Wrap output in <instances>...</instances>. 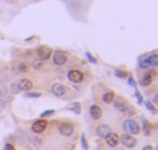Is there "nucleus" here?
<instances>
[{
    "label": "nucleus",
    "instance_id": "obj_1",
    "mask_svg": "<svg viewBox=\"0 0 158 150\" xmlns=\"http://www.w3.org/2000/svg\"><path fill=\"white\" fill-rule=\"evenodd\" d=\"M112 106H114V109L115 110H118L120 113H123V115H126L127 118H132L137 112H135V109L131 106V103L127 101V98H124V97H121V95H115V98L112 101Z\"/></svg>",
    "mask_w": 158,
    "mask_h": 150
},
{
    "label": "nucleus",
    "instance_id": "obj_2",
    "mask_svg": "<svg viewBox=\"0 0 158 150\" xmlns=\"http://www.w3.org/2000/svg\"><path fill=\"white\" fill-rule=\"evenodd\" d=\"M121 127H123V132L127 133V135H134L135 136V135H140L141 133V127H140V124L134 118H126L123 121Z\"/></svg>",
    "mask_w": 158,
    "mask_h": 150
},
{
    "label": "nucleus",
    "instance_id": "obj_3",
    "mask_svg": "<svg viewBox=\"0 0 158 150\" xmlns=\"http://www.w3.org/2000/svg\"><path fill=\"white\" fill-rule=\"evenodd\" d=\"M51 60H52L54 66L57 67H61L68 63L69 60V55L66 51H61V49H57V51H52V55H51Z\"/></svg>",
    "mask_w": 158,
    "mask_h": 150
},
{
    "label": "nucleus",
    "instance_id": "obj_4",
    "mask_svg": "<svg viewBox=\"0 0 158 150\" xmlns=\"http://www.w3.org/2000/svg\"><path fill=\"white\" fill-rule=\"evenodd\" d=\"M66 77H68V80H69L71 83H74V84H80V83L85 81V74H83V71H81V69H77V67L69 69L68 74H66Z\"/></svg>",
    "mask_w": 158,
    "mask_h": 150
},
{
    "label": "nucleus",
    "instance_id": "obj_5",
    "mask_svg": "<svg viewBox=\"0 0 158 150\" xmlns=\"http://www.w3.org/2000/svg\"><path fill=\"white\" fill-rule=\"evenodd\" d=\"M157 78V71L155 69H152V71H146L141 77H140V80H138V83H140V86L141 87H149L152 83H154V80Z\"/></svg>",
    "mask_w": 158,
    "mask_h": 150
},
{
    "label": "nucleus",
    "instance_id": "obj_6",
    "mask_svg": "<svg viewBox=\"0 0 158 150\" xmlns=\"http://www.w3.org/2000/svg\"><path fill=\"white\" fill-rule=\"evenodd\" d=\"M58 132L61 136H72L74 132H75V124L72 121H61L58 123Z\"/></svg>",
    "mask_w": 158,
    "mask_h": 150
},
{
    "label": "nucleus",
    "instance_id": "obj_7",
    "mask_svg": "<svg viewBox=\"0 0 158 150\" xmlns=\"http://www.w3.org/2000/svg\"><path fill=\"white\" fill-rule=\"evenodd\" d=\"M48 127H49V123H48L45 118H39V120H35V121L32 123L31 130H32V133H35V135H42V133H45V132L48 130Z\"/></svg>",
    "mask_w": 158,
    "mask_h": 150
},
{
    "label": "nucleus",
    "instance_id": "obj_8",
    "mask_svg": "<svg viewBox=\"0 0 158 150\" xmlns=\"http://www.w3.org/2000/svg\"><path fill=\"white\" fill-rule=\"evenodd\" d=\"M120 143L123 144V147L126 149H135L137 144H138V140L134 136V135H127V133H123L120 136Z\"/></svg>",
    "mask_w": 158,
    "mask_h": 150
},
{
    "label": "nucleus",
    "instance_id": "obj_9",
    "mask_svg": "<svg viewBox=\"0 0 158 150\" xmlns=\"http://www.w3.org/2000/svg\"><path fill=\"white\" fill-rule=\"evenodd\" d=\"M51 94H52L54 97L63 98V97H66L69 94V87H66L61 83H54L52 86H51Z\"/></svg>",
    "mask_w": 158,
    "mask_h": 150
},
{
    "label": "nucleus",
    "instance_id": "obj_10",
    "mask_svg": "<svg viewBox=\"0 0 158 150\" xmlns=\"http://www.w3.org/2000/svg\"><path fill=\"white\" fill-rule=\"evenodd\" d=\"M35 55H37V58L39 60H42V61H48V60H51V55H52V49L49 48V46H39L37 49H35Z\"/></svg>",
    "mask_w": 158,
    "mask_h": 150
},
{
    "label": "nucleus",
    "instance_id": "obj_11",
    "mask_svg": "<svg viewBox=\"0 0 158 150\" xmlns=\"http://www.w3.org/2000/svg\"><path fill=\"white\" fill-rule=\"evenodd\" d=\"M89 116H91V120H94V121L102 120V116H103V109H102L98 104L92 103V104L89 106Z\"/></svg>",
    "mask_w": 158,
    "mask_h": 150
},
{
    "label": "nucleus",
    "instance_id": "obj_12",
    "mask_svg": "<svg viewBox=\"0 0 158 150\" xmlns=\"http://www.w3.org/2000/svg\"><path fill=\"white\" fill-rule=\"evenodd\" d=\"M110 132H112V129H110V126L106 124V123H100V124L95 127V130H94V133H95L98 138H103V140H105Z\"/></svg>",
    "mask_w": 158,
    "mask_h": 150
},
{
    "label": "nucleus",
    "instance_id": "obj_13",
    "mask_svg": "<svg viewBox=\"0 0 158 150\" xmlns=\"http://www.w3.org/2000/svg\"><path fill=\"white\" fill-rule=\"evenodd\" d=\"M105 143L109 149H115V147L120 144V135L115 133V132H110V133L105 138Z\"/></svg>",
    "mask_w": 158,
    "mask_h": 150
},
{
    "label": "nucleus",
    "instance_id": "obj_14",
    "mask_svg": "<svg viewBox=\"0 0 158 150\" xmlns=\"http://www.w3.org/2000/svg\"><path fill=\"white\" fill-rule=\"evenodd\" d=\"M12 71L15 74H26L31 71V66L26 61H14L12 63Z\"/></svg>",
    "mask_w": 158,
    "mask_h": 150
},
{
    "label": "nucleus",
    "instance_id": "obj_15",
    "mask_svg": "<svg viewBox=\"0 0 158 150\" xmlns=\"http://www.w3.org/2000/svg\"><path fill=\"white\" fill-rule=\"evenodd\" d=\"M115 98V92L112 91V89H103V92L100 94V101L103 103V104H112V101Z\"/></svg>",
    "mask_w": 158,
    "mask_h": 150
},
{
    "label": "nucleus",
    "instance_id": "obj_16",
    "mask_svg": "<svg viewBox=\"0 0 158 150\" xmlns=\"http://www.w3.org/2000/svg\"><path fill=\"white\" fill-rule=\"evenodd\" d=\"M17 84H19L20 91H25V92L32 91V87H34V83H32V80H29V78H22V80L17 81Z\"/></svg>",
    "mask_w": 158,
    "mask_h": 150
},
{
    "label": "nucleus",
    "instance_id": "obj_17",
    "mask_svg": "<svg viewBox=\"0 0 158 150\" xmlns=\"http://www.w3.org/2000/svg\"><path fill=\"white\" fill-rule=\"evenodd\" d=\"M138 67H140V69H143V71H148V69H151V66H149V58H148V54H143V55H140V58H138Z\"/></svg>",
    "mask_w": 158,
    "mask_h": 150
},
{
    "label": "nucleus",
    "instance_id": "obj_18",
    "mask_svg": "<svg viewBox=\"0 0 158 150\" xmlns=\"http://www.w3.org/2000/svg\"><path fill=\"white\" fill-rule=\"evenodd\" d=\"M141 121H143V129H141V132H143L146 136H151V135H152V129H154V126H152L144 116H141Z\"/></svg>",
    "mask_w": 158,
    "mask_h": 150
},
{
    "label": "nucleus",
    "instance_id": "obj_19",
    "mask_svg": "<svg viewBox=\"0 0 158 150\" xmlns=\"http://www.w3.org/2000/svg\"><path fill=\"white\" fill-rule=\"evenodd\" d=\"M148 58H149V66H151L152 69H157L158 67V52L148 54Z\"/></svg>",
    "mask_w": 158,
    "mask_h": 150
},
{
    "label": "nucleus",
    "instance_id": "obj_20",
    "mask_svg": "<svg viewBox=\"0 0 158 150\" xmlns=\"http://www.w3.org/2000/svg\"><path fill=\"white\" fill-rule=\"evenodd\" d=\"M68 109L69 110H72L74 113H77V115H80L81 113V106H80V103H72V104H69L68 106Z\"/></svg>",
    "mask_w": 158,
    "mask_h": 150
},
{
    "label": "nucleus",
    "instance_id": "obj_21",
    "mask_svg": "<svg viewBox=\"0 0 158 150\" xmlns=\"http://www.w3.org/2000/svg\"><path fill=\"white\" fill-rule=\"evenodd\" d=\"M32 67H34V69H37V71H40V69H43V67H45V61H42V60H39V58H37V60H34V61H32Z\"/></svg>",
    "mask_w": 158,
    "mask_h": 150
},
{
    "label": "nucleus",
    "instance_id": "obj_22",
    "mask_svg": "<svg viewBox=\"0 0 158 150\" xmlns=\"http://www.w3.org/2000/svg\"><path fill=\"white\" fill-rule=\"evenodd\" d=\"M115 75H117L118 78H127V77H129V72H126V71H123V69H117V71H115Z\"/></svg>",
    "mask_w": 158,
    "mask_h": 150
},
{
    "label": "nucleus",
    "instance_id": "obj_23",
    "mask_svg": "<svg viewBox=\"0 0 158 150\" xmlns=\"http://www.w3.org/2000/svg\"><path fill=\"white\" fill-rule=\"evenodd\" d=\"M25 97H28V98H40V97H42V94H40V92L28 91V92H25Z\"/></svg>",
    "mask_w": 158,
    "mask_h": 150
},
{
    "label": "nucleus",
    "instance_id": "obj_24",
    "mask_svg": "<svg viewBox=\"0 0 158 150\" xmlns=\"http://www.w3.org/2000/svg\"><path fill=\"white\" fill-rule=\"evenodd\" d=\"M144 106H146V107H148V109H149L152 113H157V112H158L157 107L154 106V103H152V101H144Z\"/></svg>",
    "mask_w": 158,
    "mask_h": 150
},
{
    "label": "nucleus",
    "instance_id": "obj_25",
    "mask_svg": "<svg viewBox=\"0 0 158 150\" xmlns=\"http://www.w3.org/2000/svg\"><path fill=\"white\" fill-rule=\"evenodd\" d=\"M54 113H55V110H45V112H42V115H40V118H49V116H52Z\"/></svg>",
    "mask_w": 158,
    "mask_h": 150
},
{
    "label": "nucleus",
    "instance_id": "obj_26",
    "mask_svg": "<svg viewBox=\"0 0 158 150\" xmlns=\"http://www.w3.org/2000/svg\"><path fill=\"white\" fill-rule=\"evenodd\" d=\"M9 91H11L12 94H19V92H20V87H19L17 83H12V84L9 86Z\"/></svg>",
    "mask_w": 158,
    "mask_h": 150
},
{
    "label": "nucleus",
    "instance_id": "obj_27",
    "mask_svg": "<svg viewBox=\"0 0 158 150\" xmlns=\"http://www.w3.org/2000/svg\"><path fill=\"white\" fill-rule=\"evenodd\" d=\"M8 91L6 89H0V101H6L8 100Z\"/></svg>",
    "mask_w": 158,
    "mask_h": 150
},
{
    "label": "nucleus",
    "instance_id": "obj_28",
    "mask_svg": "<svg viewBox=\"0 0 158 150\" xmlns=\"http://www.w3.org/2000/svg\"><path fill=\"white\" fill-rule=\"evenodd\" d=\"M80 140H81V146H83V150H88V149H89V146H88V141H86V136H85V135H81V138H80Z\"/></svg>",
    "mask_w": 158,
    "mask_h": 150
},
{
    "label": "nucleus",
    "instance_id": "obj_29",
    "mask_svg": "<svg viewBox=\"0 0 158 150\" xmlns=\"http://www.w3.org/2000/svg\"><path fill=\"white\" fill-rule=\"evenodd\" d=\"M86 57H88V60H89L91 63L97 64V58H95V57H92V54H91V52H86Z\"/></svg>",
    "mask_w": 158,
    "mask_h": 150
},
{
    "label": "nucleus",
    "instance_id": "obj_30",
    "mask_svg": "<svg viewBox=\"0 0 158 150\" xmlns=\"http://www.w3.org/2000/svg\"><path fill=\"white\" fill-rule=\"evenodd\" d=\"M127 83H129V86H132V87H135V86H137V83H135V80H134V78H132L131 75L127 77Z\"/></svg>",
    "mask_w": 158,
    "mask_h": 150
},
{
    "label": "nucleus",
    "instance_id": "obj_31",
    "mask_svg": "<svg viewBox=\"0 0 158 150\" xmlns=\"http://www.w3.org/2000/svg\"><path fill=\"white\" fill-rule=\"evenodd\" d=\"M3 150H15V147H14L11 143H6V144H5V147H3Z\"/></svg>",
    "mask_w": 158,
    "mask_h": 150
},
{
    "label": "nucleus",
    "instance_id": "obj_32",
    "mask_svg": "<svg viewBox=\"0 0 158 150\" xmlns=\"http://www.w3.org/2000/svg\"><path fill=\"white\" fill-rule=\"evenodd\" d=\"M135 97H137V100H138L140 104H143V97L140 95V92H138V91H135Z\"/></svg>",
    "mask_w": 158,
    "mask_h": 150
},
{
    "label": "nucleus",
    "instance_id": "obj_33",
    "mask_svg": "<svg viewBox=\"0 0 158 150\" xmlns=\"http://www.w3.org/2000/svg\"><path fill=\"white\" fill-rule=\"evenodd\" d=\"M141 150H155V149H154V147H152L151 144H146V146H144V147H143Z\"/></svg>",
    "mask_w": 158,
    "mask_h": 150
},
{
    "label": "nucleus",
    "instance_id": "obj_34",
    "mask_svg": "<svg viewBox=\"0 0 158 150\" xmlns=\"http://www.w3.org/2000/svg\"><path fill=\"white\" fill-rule=\"evenodd\" d=\"M154 103H155V104H158V92L154 95Z\"/></svg>",
    "mask_w": 158,
    "mask_h": 150
}]
</instances>
